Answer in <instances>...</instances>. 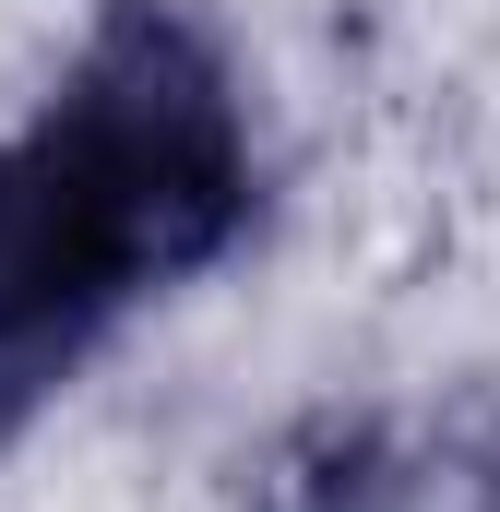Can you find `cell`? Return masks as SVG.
<instances>
[{
  "label": "cell",
  "mask_w": 500,
  "mask_h": 512,
  "mask_svg": "<svg viewBox=\"0 0 500 512\" xmlns=\"http://www.w3.org/2000/svg\"><path fill=\"white\" fill-rule=\"evenodd\" d=\"M274 179L239 60L191 0H96L0 131V453L143 310L250 251Z\"/></svg>",
  "instance_id": "cell-1"
}]
</instances>
